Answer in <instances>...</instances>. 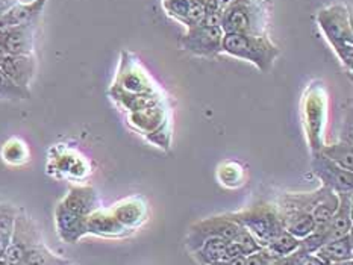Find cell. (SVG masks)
Returning a JSON list of instances; mask_svg holds the SVG:
<instances>
[{"label": "cell", "mask_w": 353, "mask_h": 265, "mask_svg": "<svg viewBox=\"0 0 353 265\" xmlns=\"http://www.w3.org/2000/svg\"><path fill=\"white\" fill-rule=\"evenodd\" d=\"M317 23L335 55L341 61L343 67H346V70L352 73L353 29L349 6L339 2L323 8L317 14Z\"/></svg>", "instance_id": "cell-1"}, {"label": "cell", "mask_w": 353, "mask_h": 265, "mask_svg": "<svg viewBox=\"0 0 353 265\" xmlns=\"http://www.w3.org/2000/svg\"><path fill=\"white\" fill-rule=\"evenodd\" d=\"M270 0H232L223 6L221 29L225 34L267 35Z\"/></svg>", "instance_id": "cell-2"}, {"label": "cell", "mask_w": 353, "mask_h": 265, "mask_svg": "<svg viewBox=\"0 0 353 265\" xmlns=\"http://www.w3.org/2000/svg\"><path fill=\"white\" fill-rule=\"evenodd\" d=\"M108 93L114 102H119L121 98L129 97L163 94V91L157 87L148 70L132 52L121 50L116 78Z\"/></svg>", "instance_id": "cell-3"}, {"label": "cell", "mask_w": 353, "mask_h": 265, "mask_svg": "<svg viewBox=\"0 0 353 265\" xmlns=\"http://www.w3.org/2000/svg\"><path fill=\"white\" fill-rule=\"evenodd\" d=\"M221 53L245 61L255 65L259 72L268 73L273 68L274 61L281 55V49L268 35L225 34Z\"/></svg>", "instance_id": "cell-4"}, {"label": "cell", "mask_w": 353, "mask_h": 265, "mask_svg": "<svg viewBox=\"0 0 353 265\" xmlns=\"http://www.w3.org/2000/svg\"><path fill=\"white\" fill-rule=\"evenodd\" d=\"M301 117L311 155L319 153L325 146L327 123V89L323 82L316 81L305 89L301 105Z\"/></svg>", "instance_id": "cell-5"}, {"label": "cell", "mask_w": 353, "mask_h": 265, "mask_svg": "<svg viewBox=\"0 0 353 265\" xmlns=\"http://www.w3.org/2000/svg\"><path fill=\"white\" fill-rule=\"evenodd\" d=\"M235 223L249 231L263 247H265L276 235L283 231L281 212L276 203L261 200L241 211L228 212Z\"/></svg>", "instance_id": "cell-6"}, {"label": "cell", "mask_w": 353, "mask_h": 265, "mask_svg": "<svg viewBox=\"0 0 353 265\" xmlns=\"http://www.w3.org/2000/svg\"><path fill=\"white\" fill-rule=\"evenodd\" d=\"M225 32L220 26L199 25L187 29L181 36L179 47L193 56L214 59L221 53Z\"/></svg>", "instance_id": "cell-7"}, {"label": "cell", "mask_w": 353, "mask_h": 265, "mask_svg": "<svg viewBox=\"0 0 353 265\" xmlns=\"http://www.w3.org/2000/svg\"><path fill=\"white\" fill-rule=\"evenodd\" d=\"M40 242H43L41 233L34 220L19 211L3 259L10 265H21L29 250Z\"/></svg>", "instance_id": "cell-8"}, {"label": "cell", "mask_w": 353, "mask_h": 265, "mask_svg": "<svg viewBox=\"0 0 353 265\" xmlns=\"http://www.w3.org/2000/svg\"><path fill=\"white\" fill-rule=\"evenodd\" d=\"M241 226L235 223L234 220L228 214L214 215L210 218H203L201 222L194 223L190 227L187 233L185 246L191 253L202 246V242L208 238H223L226 241H231L235 238V235L240 232Z\"/></svg>", "instance_id": "cell-9"}, {"label": "cell", "mask_w": 353, "mask_h": 265, "mask_svg": "<svg viewBox=\"0 0 353 265\" xmlns=\"http://www.w3.org/2000/svg\"><path fill=\"white\" fill-rule=\"evenodd\" d=\"M311 156L312 173L320 179L321 187H326L336 194H353V171L341 169L321 153Z\"/></svg>", "instance_id": "cell-10"}, {"label": "cell", "mask_w": 353, "mask_h": 265, "mask_svg": "<svg viewBox=\"0 0 353 265\" xmlns=\"http://www.w3.org/2000/svg\"><path fill=\"white\" fill-rule=\"evenodd\" d=\"M38 23L0 30V49L5 55H34Z\"/></svg>", "instance_id": "cell-11"}, {"label": "cell", "mask_w": 353, "mask_h": 265, "mask_svg": "<svg viewBox=\"0 0 353 265\" xmlns=\"http://www.w3.org/2000/svg\"><path fill=\"white\" fill-rule=\"evenodd\" d=\"M112 215L116 217L121 226L134 233L149 220V204L143 195H130L112 204L110 208Z\"/></svg>", "instance_id": "cell-12"}, {"label": "cell", "mask_w": 353, "mask_h": 265, "mask_svg": "<svg viewBox=\"0 0 353 265\" xmlns=\"http://www.w3.org/2000/svg\"><path fill=\"white\" fill-rule=\"evenodd\" d=\"M126 118H128V125L132 127L135 132L144 136V138L145 136L152 135L153 132H157L159 127H163L165 123H168V121H172L170 109H168L165 102L143 111L129 112Z\"/></svg>", "instance_id": "cell-13"}, {"label": "cell", "mask_w": 353, "mask_h": 265, "mask_svg": "<svg viewBox=\"0 0 353 265\" xmlns=\"http://www.w3.org/2000/svg\"><path fill=\"white\" fill-rule=\"evenodd\" d=\"M163 8L168 17L187 29L203 25L206 17V8L199 0H163Z\"/></svg>", "instance_id": "cell-14"}, {"label": "cell", "mask_w": 353, "mask_h": 265, "mask_svg": "<svg viewBox=\"0 0 353 265\" xmlns=\"http://www.w3.org/2000/svg\"><path fill=\"white\" fill-rule=\"evenodd\" d=\"M55 226L58 237L67 244H76L87 233V217H81L58 203L55 208Z\"/></svg>", "instance_id": "cell-15"}, {"label": "cell", "mask_w": 353, "mask_h": 265, "mask_svg": "<svg viewBox=\"0 0 353 265\" xmlns=\"http://www.w3.org/2000/svg\"><path fill=\"white\" fill-rule=\"evenodd\" d=\"M87 233L101 238H126L130 232L108 209L99 208L87 217Z\"/></svg>", "instance_id": "cell-16"}, {"label": "cell", "mask_w": 353, "mask_h": 265, "mask_svg": "<svg viewBox=\"0 0 353 265\" xmlns=\"http://www.w3.org/2000/svg\"><path fill=\"white\" fill-rule=\"evenodd\" d=\"M0 68L17 85L29 89L37 73V59L34 55H5Z\"/></svg>", "instance_id": "cell-17"}, {"label": "cell", "mask_w": 353, "mask_h": 265, "mask_svg": "<svg viewBox=\"0 0 353 265\" xmlns=\"http://www.w3.org/2000/svg\"><path fill=\"white\" fill-rule=\"evenodd\" d=\"M64 208L74 212L81 217H88L91 212L101 208V199L93 187L73 185L68 188V193L59 202Z\"/></svg>", "instance_id": "cell-18"}, {"label": "cell", "mask_w": 353, "mask_h": 265, "mask_svg": "<svg viewBox=\"0 0 353 265\" xmlns=\"http://www.w3.org/2000/svg\"><path fill=\"white\" fill-rule=\"evenodd\" d=\"M49 0H32L29 3L14 5L10 11L0 15V30L29 23H40L43 11Z\"/></svg>", "instance_id": "cell-19"}, {"label": "cell", "mask_w": 353, "mask_h": 265, "mask_svg": "<svg viewBox=\"0 0 353 265\" xmlns=\"http://www.w3.org/2000/svg\"><path fill=\"white\" fill-rule=\"evenodd\" d=\"M339 197H340L339 208H336L331 222L327 223L326 229L323 231L327 242L336 238H341L344 235L352 232V226H353L352 194H339Z\"/></svg>", "instance_id": "cell-20"}, {"label": "cell", "mask_w": 353, "mask_h": 265, "mask_svg": "<svg viewBox=\"0 0 353 265\" xmlns=\"http://www.w3.org/2000/svg\"><path fill=\"white\" fill-rule=\"evenodd\" d=\"M283 231L293 235L297 240L305 238L306 235L316 231V223L311 212L306 211H294V212H281Z\"/></svg>", "instance_id": "cell-21"}, {"label": "cell", "mask_w": 353, "mask_h": 265, "mask_svg": "<svg viewBox=\"0 0 353 265\" xmlns=\"http://www.w3.org/2000/svg\"><path fill=\"white\" fill-rule=\"evenodd\" d=\"M339 203H340L339 194L331 191V189L325 187L323 195L320 197V200L311 211L314 223H316V231L323 232L326 229L327 223L331 222V218L335 214L336 208H339Z\"/></svg>", "instance_id": "cell-22"}, {"label": "cell", "mask_w": 353, "mask_h": 265, "mask_svg": "<svg viewBox=\"0 0 353 265\" xmlns=\"http://www.w3.org/2000/svg\"><path fill=\"white\" fill-rule=\"evenodd\" d=\"M317 255L329 264V262H341V261H352L353 259V242H352V232L344 235L341 238H336L326 242L321 247Z\"/></svg>", "instance_id": "cell-23"}, {"label": "cell", "mask_w": 353, "mask_h": 265, "mask_svg": "<svg viewBox=\"0 0 353 265\" xmlns=\"http://www.w3.org/2000/svg\"><path fill=\"white\" fill-rule=\"evenodd\" d=\"M228 241L223 238L214 237L202 242V246L194 250L193 255L201 265H208L217 261H225V248Z\"/></svg>", "instance_id": "cell-24"}, {"label": "cell", "mask_w": 353, "mask_h": 265, "mask_svg": "<svg viewBox=\"0 0 353 265\" xmlns=\"http://www.w3.org/2000/svg\"><path fill=\"white\" fill-rule=\"evenodd\" d=\"M319 153L327 158L329 161H332L344 170L353 171V149L352 144L346 141H339L334 144H325Z\"/></svg>", "instance_id": "cell-25"}, {"label": "cell", "mask_w": 353, "mask_h": 265, "mask_svg": "<svg viewBox=\"0 0 353 265\" xmlns=\"http://www.w3.org/2000/svg\"><path fill=\"white\" fill-rule=\"evenodd\" d=\"M23 265H73V262L52 252L49 247L44 246V242H40L26 253Z\"/></svg>", "instance_id": "cell-26"}, {"label": "cell", "mask_w": 353, "mask_h": 265, "mask_svg": "<svg viewBox=\"0 0 353 265\" xmlns=\"http://www.w3.org/2000/svg\"><path fill=\"white\" fill-rule=\"evenodd\" d=\"M217 180L225 188H238L244 184L245 170L244 167L236 161H225L217 169Z\"/></svg>", "instance_id": "cell-27"}, {"label": "cell", "mask_w": 353, "mask_h": 265, "mask_svg": "<svg viewBox=\"0 0 353 265\" xmlns=\"http://www.w3.org/2000/svg\"><path fill=\"white\" fill-rule=\"evenodd\" d=\"M0 156L10 165H23L29 161L30 151L25 141L20 138H11L3 144Z\"/></svg>", "instance_id": "cell-28"}, {"label": "cell", "mask_w": 353, "mask_h": 265, "mask_svg": "<svg viewBox=\"0 0 353 265\" xmlns=\"http://www.w3.org/2000/svg\"><path fill=\"white\" fill-rule=\"evenodd\" d=\"M299 241L293 235L287 231H281L276 237L264 247L272 256H288L297 252Z\"/></svg>", "instance_id": "cell-29"}, {"label": "cell", "mask_w": 353, "mask_h": 265, "mask_svg": "<svg viewBox=\"0 0 353 265\" xmlns=\"http://www.w3.org/2000/svg\"><path fill=\"white\" fill-rule=\"evenodd\" d=\"M29 97L30 89L17 85L0 68V100H26Z\"/></svg>", "instance_id": "cell-30"}, {"label": "cell", "mask_w": 353, "mask_h": 265, "mask_svg": "<svg viewBox=\"0 0 353 265\" xmlns=\"http://www.w3.org/2000/svg\"><path fill=\"white\" fill-rule=\"evenodd\" d=\"M231 241H234L235 244L238 246V248H240V252H241L243 256H250L253 253L259 252L261 248H264L263 246L259 244L258 240L253 237V235L249 231H245L244 227H241L240 232H238L235 235V238L231 240Z\"/></svg>", "instance_id": "cell-31"}, {"label": "cell", "mask_w": 353, "mask_h": 265, "mask_svg": "<svg viewBox=\"0 0 353 265\" xmlns=\"http://www.w3.org/2000/svg\"><path fill=\"white\" fill-rule=\"evenodd\" d=\"M326 237L323 232H319V231H314L312 233L306 235L305 238H302L299 241V248L297 252L302 253V255H314L317 253L319 250L326 244Z\"/></svg>", "instance_id": "cell-32"}, {"label": "cell", "mask_w": 353, "mask_h": 265, "mask_svg": "<svg viewBox=\"0 0 353 265\" xmlns=\"http://www.w3.org/2000/svg\"><path fill=\"white\" fill-rule=\"evenodd\" d=\"M172 136H173V127L172 121H168L163 127H159L157 132L145 136V141L153 144V146L161 150H168L172 147Z\"/></svg>", "instance_id": "cell-33"}, {"label": "cell", "mask_w": 353, "mask_h": 265, "mask_svg": "<svg viewBox=\"0 0 353 265\" xmlns=\"http://www.w3.org/2000/svg\"><path fill=\"white\" fill-rule=\"evenodd\" d=\"M19 209L11 204H0V232L12 235L15 218H17Z\"/></svg>", "instance_id": "cell-34"}, {"label": "cell", "mask_w": 353, "mask_h": 265, "mask_svg": "<svg viewBox=\"0 0 353 265\" xmlns=\"http://www.w3.org/2000/svg\"><path fill=\"white\" fill-rule=\"evenodd\" d=\"M267 259L265 248H261L259 252L253 253L250 256H245V265H264Z\"/></svg>", "instance_id": "cell-35"}, {"label": "cell", "mask_w": 353, "mask_h": 265, "mask_svg": "<svg viewBox=\"0 0 353 265\" xmlns=\"http://www.w3.org/2000/svg\"><path fill=\"white\" fill-rule=\"evenodd\" d=\"M20 0H0V15L10 11L14 5H17Z\"/></svg>", "instance_id": "cell-36"}, {"label": "cell", "mask_w": 353, "mask_h": 265, "mask_svg": "<svg viewBox=\"0 0 353 265\" xmlns=\"http://www.w3.org/2000/svg\"><path fill=\"white\" fill-rule=\"evenodd\" d=\"M228 264H229V265H245V256H243V255L235 256L234 259L228 261Z\"/></svg>", "instance_id": "cell-37"}, {"label": "cell", "mask_w": 353, "mask_h": 265, "mask_svg": "<svg viewBox=\"0 0 353 265\" xmlns=\"http://www.w3.org/2000/svg\"><path fill=\"white\" fill-rule=\"evenodd\" d=\"M327 265H353V259L352 261H341V262H329Z\"/></svg>", "instance_id": "cell-38"}, {"label": "cell", "mask_w": 353, "mask_h": 265, "mask_svg": "<svg viewBox=\"0 0 353 265\" xmlns=\"http://www.w3.org/2000/svg\"><path fill=\"white\" fill-rule=\"evenodd\" d=\"M208 265H229V264H228V261H217V262H212Z\"/></svg>", "instance_id": "cell-39"}, {"label": "cell", "mask_w": 353, "mask_h": 265, "mask_svg": "<svg viewBox=\"0 0 353 265\" xmlns=\"http://www.w3.org/2000/svg\"><path fill=\"white\" fill-rule=\"evenodd\" d=\"M229 2H232V0H220V3L223 5V6H225V5H228Z\"/></svg>", "instance_id": "cell-40"}, {"label": "cell", "mask_w": 353, "mask_h": 265, "mask_svg": "<svg viewBox=\"0 0 353 265\" xmlns=\"http://www.w3.org/2000/svg\"><path fill=\"white\" fill-rule=\"evenodd\" d=\"M0 265H10V264H8V262L3 259V257H0Z\"/></svg>", "instance_id": "cell-41"}, {"label": "cell", "mask_w": 353, "mask_h": 265, "mask_svg": "<svg viewBox=\"0 0 353 265\" xmlns=\"http://www.w3.org/2000/svg\"><path fill=\"white\" fill-rule=\"evenodd\" d=\"M3 56H5V53H3V50H2V49H0V61L3 59Z\"/></svg>", "instance_id": "cell-42"}, {"label": "cell", "mask_w": 353, "mask_h": 265, "mask_svg": "<svg viewBox=\"0 0 353 265\" xmlns=\"http://www.w3.org/2000/svg\"><path fill=\"white\" fill-rule=\"evenodd\" d=\"M219 2H220V0H219Z\"/></svg>", "instance_id": "cell-43"}, {"label": "cell", "mask_w": 353, "mask_h": 265, "mask_svg": "<svg viewBox=\"0 0 353 265\" xmlns=\"http://www.w3.org/2000/svg\"><path fill=\"white\" fill-rule=\"evenodd\" d=\"M21 265H23V264H21Z\"/></svg>", "instance_id": "cell-44"}]
</instances>
